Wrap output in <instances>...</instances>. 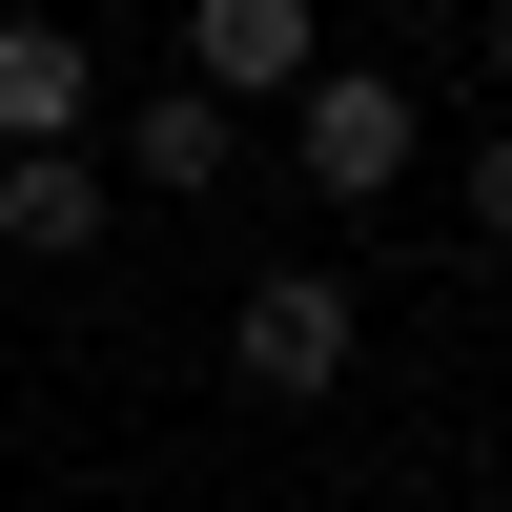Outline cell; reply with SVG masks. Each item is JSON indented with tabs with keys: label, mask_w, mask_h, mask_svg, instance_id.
Instances as JSON below:
<instances>
[{
	"label": "cell",
	"mask_w": 512,
	"mask_h": 512,
	"mask_svg": "<svg viewBox=\"0 0 512 512\" xmlns=\"http://www.w3.org/2000/svg\"><path fill=\"white\" fill-rule=\"evenodd\" d=\"M492 82H512V0H492Z\"/></svg>",
	"instance_id": "8"
},
{
	"label": "cell",
	"mask_w": 512,
	"mask_h": 512,
	"mask_svg": "<svg viewBox=\"0 0 512 512\" xmlns=\"http://www.w3.org/2000/svg\"><path fill=\"white\" fill-rule=\"evenodd\" d=\"M451 205H472V246H512V123H492L472 164H451Z\"/></svg>",
	"instance_id": "7"
},
{
	"label": "cell",
	"mask_w": 512,
	"mask_h": 512,
	"mask_svg": "<svg viewBox=\"0 0 512 512\" xmlns=\"http://www.w3.org/2000/svg\"><path fill=\"white\" fill-rule=\"evenodd\" d=\"M410 144H431V123H410V82H390V62H328L308 103H287V164H308L328 205H390V185H410Z\"/></svg>",
	"instance_id": "3"
},
{
	"label": "cell",
	"mask_w": 512,
	"mask_h": 512,
	"mask_svg": "<svg viewBox=\"0 0 512 512\" xmlns=\"http://www.w3.org/2000/svg\"><path fill=\"white\" fill-rule=\"evenodd\" d=\"M185 82H205L226 123L308 103V82H328V0H185Z\"/></svg>",
	"instance_id": "2"
},
{
	"label": "cell",
	"mask_w": 512,
	"mask_h": 512,
	"mask_svg": "<svg viewBox=\"0 0 512 512\" xmlns=\"http://www.w3.org/2000/svg\"><path fill=\"white\" fill-rule=\"evenodd\" d=\"M0 246H21V267H82V246H103V164H82V144L0 164Z\"/></svg>",
	"instance_id": "5"
},
{
	"label": "cell",
	"mask_w": 512,
	"mask_h": 512,
	"mask_svg": "<svg viewBox=\"0 0 512 512\" xmlns=\"http://www.w3.org/2000/svg\"><path fill=\"white\" fill-rule=\"evenodd\" d=\"M349 349H369V287H349V267H267V287L226 308V369H246L267 410H308V390H349Z\"/></svg>",
	"instance_id": "1"
},
{
	"label": "cell",
	"mask_w": 512,
	"mask_h": 512,
	"mask_svg": "<svg viewBox=\"0 0 512 512\" xmlns=\"http://www.w3.org/2000/svg\"><path fill=\"white\" fill-rule=\"evenodd\" d=\"M123 164H144V185H226V164H246V123L205 103V82H144V103H123Z\"/></svg>",
	"instance_id": "6"
},
{
	"label": "cell",
	"mask_w": 512,
	"mask_h": 512,
	"mask_svg": "<svg viewBox=\"0 0 512 512\" xmlns=\"http://www.w3.org/2000/svg\"><path fill=\"white\" fill-rule=\"evenodd\" d=\"M103 123V62H82V21H0V164L82 144Z\"/></svg>",
	"instance_id": "4"
}]
</instances>
